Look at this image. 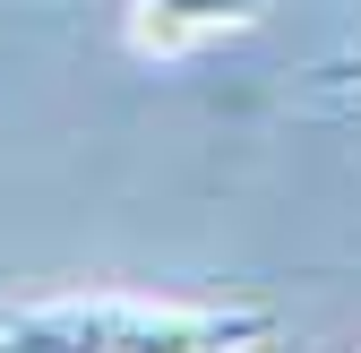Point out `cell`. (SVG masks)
<instances>
[{"label":"cell","mask_w":361,"mask_h":353,"mask_svg":"<svg viewBox=\"0 0 361 353\" xmlns=\"http://www.w3.org/2000/svg\"><path fill=\"white\" fill-rule=\"evenodd\" d=\"M276 311L233 301V311H190V301H35L0 319V353H258L276 345Z\"/></svg>","instance_id":"obj_1"},{"label":"cell","mask_w":361,"mask_h":353,"mask_svg":"<svg viewBox=\"0 0 361 353\" xmlns=\"http://www.w3.org/2000/svg\"><path fill=\"white\" fill-rule=\"evenodd\" d=\"M258 18H267L258 0H138L129 35H138V52H190V43L241 35V26H258Z\"/></svg>","instance_id":"obj_2"},{"label":"cell","mask_w":361,"mask_h":353,"mask_svg":"<svg viewBox=\"0 0 361 353\" xmlns=\"http://www.w3.org/2000/svg\"><path fill=\"white\" fill-rule=\"evenodd\" d=\"M327 78H361V61H336V69H327Z\"/></svg>","instance_id":"obj_3"},{"label":"cell","mask_w":361,"mask_h":353,"mask_svg":"<svg viewBox=\"0 0 361 353\" xmlns=\"http://www.w3.org/2000/svg\"><path fill=\"white\" fill-rule=\"evenodd\" d=\"M353 353H361V345H353Z\"/></svg>","instance_id":"obj_4"}]
</instances>
